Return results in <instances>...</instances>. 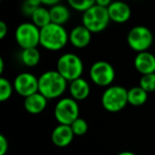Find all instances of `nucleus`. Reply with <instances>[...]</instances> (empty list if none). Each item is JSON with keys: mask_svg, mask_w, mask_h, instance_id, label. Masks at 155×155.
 Wrapping results in <instances>:
<instances>
[{"mask_svg": "<svg viewBox=\"0 0 155 155\" xmlns=\"http://www.w3.org/2000/svg\"><path fill=\"white\" fill-rule=\"evenodd\" d=\"M67 83L56 70L46 71L38 78V93L47 99H56L65 93Z\"/></svg>", "mask_w": 155, "mask_h": 155, "instance_id": "obj_1", "label": "nucleus"}, {"mask_svg": "<svg viewBox=\"0 0 155 155\" xmlns=\"http://www.w3.org/2000/svg\"><path fill=\"white\" fill-rule=\"evenodd\" d=\"M69 34L63 26L50 24L41 29V45L50 51H58L67 45Z\"/></svg>", "mask_w": 155, "mask_h": 155, "instance_id": "obj_2", "label": "nucleus"}, {"mask_svg": "<svg viewBox=\"0 0 155 155\" xmlns=\"http://www.w3.org/2000/svg\"><path fill=\"white\" fill-rule=\"evenodd\" d=\"M83 62L74 53H65L61 55L56 63V71L67 82L80 79L83 73Z\"/></svg>", "mask_w": 155, "mask_h": 155, "instance_id": "obj_3", "label": "nucleus"}, {"mask_svg": "<svg viewBox=\"0 0 155 155\" xmlns=\"http://www.w3.org/2000/svg\"><path fill=\"white\" fill-rule=\"evenodd\" d=\"M102 106L110 113H118L127 106V89L119 85H112L107 87L102 94Z\"/></svg>", "mask_w": 155, "mask_h": 155, "instance_id": "obj_4", "label": "nucleus"}, {"mask_svg": "<svg viewBox=\"0 0 155 155\" xmlns=\"http://www.w3.org/2000/svg\"><path fill=\"white\" fill-rule=\"evenodd\" d=\"M110 21L108 11L96 3L93 8L85 12L82 17V25L91 33H99L107 28Z\"/></svg>", "mask_w": 155, "mask_h": 155, "instance_id": "obj_5", "label": "nucleus"}, {"mask_svg": "<svg viewBox=\"0 0 155 155\" xmlns=\"http://www.w3.org/2000/svg\"><path fill=\"white\" fill-rule=\"evenodd\" d=\"M80 108L79 104L72 98H63L54 107V117L58 124L71 125L79 117Z\"/></svg>", "mask_w": 155, "mask_h": 155, "instance_id": "obj_6", "label": "nucleus"}, {"mask_svg": "<svg viewBox=\"0 0 155 155\" xmlns=\"http://www.w3.org/2000/svg\"><path fill=\"white\" fill-rule=\"evenodd\" d=\"M15 39L22 50L36 48L41 44V29L33 22H22L16 29Z\"/></svg>", "mask_w": 155, "mask_h": 155, "instance_id": "obj_7", "label": "nucleus"}, {"mask_svg": "<svg viewBox=\"0 0 155 155\" xmlns=\"http://www.w3.org/2000/svg\"><path fill=\"white\" fill-rule=\"evenodd\" d=\"M127 45L137 53L148 51L153 44V34L149 28L144 26H136L130 30L127 34Z\"/></svg>", "mask_w": 155, "mask_h": 155, "instance_id": "obj_8", "label": "nucleus"}, {"mask_svg": "<svg viewBox=\"0 0 155 155\" xmlns=\"http://www.w3.org/2000/svg\"><path fill=\"white\" fill-rule=\"evenodd\" d=\"M115 69L110 63L106 61H97L89 69V77L96 85L101 87H110L115 80Z\"/></svg>", "mask_w": 155, "mask_h": 155, "instance_id": "obj_9", "label": "nucleus"}, {"mask_svg": "<svg viewBox=\"0 0 155 155\" xmlns=\"http://www.w3.org/2000/svg\"><path fill=\"white\" fill-rule=\"evenodd\" d=\"M14 89L25 99L38 93V79L30 72L19 73L13 83Z\"/></svg>", "mask_w": 155, "mask_h": 155, "instance_id": "obj_10", "label": "nucleus"}, {"mask_svg": "<svg viewBox=\"0 0 155 155\" xmlns=\"http://www.w3.org/2000/svg\"><path fill=\"white\" fill-rule=\"evenodd\" d=\"M74 134L71 130L70 125L65 124H58L55 127L52 131L51 134V140L54 146L58 148H65L68 147L72 142Z\"/></svg>", "mask_w": 155, "mask_h": 155, "instance_id": "obj_11", "label": "nucleus"}, {"mask_svg": "<svg viewBox=\"0 0 155 155\" xmlns=\"http://www.w3.org/2000/svg\"><path fill=\"white\" fill-rule=\"evenodd\" d=\"M134 66L142 75L155 73V55L149 51L137 53L134 58Z\"/></svg>", "mask_w": 155, "mask_h": 155, "instance_id": "obj_12", "label": "nucleus"}, {"mask_svg": "<svg viewBox=\"0 0 155 155\" xmlns=\"http://www.w3.org/2000/svg\"><path fill=\"white\" fill-rule=\"evenodd\" d=\"M108 15L112 21L117 24H123L127 22L131 17V8L129 5L122 1H114L110 3V5L107 9Z\"/></svg>", "mask_w": 155, "mask_h": 155, "instance_id": "obj_13", "label": "nucleus"}, {"mask_svg": "<svg viewBox=\"0 0 155 155\" xmlns=\"http://www.w3.org/2000/svg\"><path fill=\"white\" fill-rule=\"evenodd\" d=\"M91 35L93 33L85 28L83 25L81 26H77L70 31L69 33V41L70 44L75 48L82 49L89 45L91 41Z\"/></svg>", "mask_w": 155, "mask_h": 155, "instance_id": "obj_14", "label": "nucleus"}, {"mask_svg": "<svg viewBox=\"0 0 155 155\" xmlns=\"http://www.w3.org/2000/svg\"><path fill=\"white\" fill-rule=\"evenodd\" d=\"M69 93L72 99L75 101H82L85 100L91 94V86H89L88 82L85 79L80 78L77 80L72 81L69 84Z\"/></svg>", "mask_w": 155, "mask_h": 155, "instance_id": "obj_15", "label": "nucleus"}, {"mask_svg": "<svg viewBox=\"0 0 155 155\" xmlns=\"http://www.w3.org/2000/svg\"><path fill=\"white\" fill-rule=\"evenodd\" d=\"M47 98L44 97L41 94L36 93L25 99L24 106L29 114L38 115L45 110L46 106H47Z\"/></svg>", "mask_w": 155, "mask_h": 155, "instance_id": "obj_16", "label": "nucleus"}, {"mask_svg": "<svg viewBox=\"0 0 155 155\" xmlns=\"http://www.w3.org/2000/svg\"><path fill=\"white\" fill-rule=\"evenodd\" d=\"M50 10V16H51V22L52 24L58 25V26H63L69 20L70 17V12L69 9L64 5H58L52 7Z\"/></svg>", "mask_w": 155, "mask_h": 155, "instance_id": "obj_17", "label": "nucleus"}, {"mask_svg": "<svg viewBox=\"0 0 155 155\" xmlns=\"http://www.w3.org/2000/svg\"><path fill=\"white\" fill-rule=\"evenodd\" d=\"M148 100V93L140 86L132 87L127 91V102L133 106H141Z\"/></svg>", "mask_w": 155, "mask_h": 155, "instance_id": "obj_18", "label": "nucleus"}, {"mask_svg": "<svg viewBox=\"0 0 155 155\" xmlns=\"http://www.w3.org/2000/svg\"><path fill=\"white\" fill-rule=\"evenodd\" d=\"M32 22L39 29H43L51 24V16H50V10L44 5H41L31 17Z\"/></svg>", "mask_w": 155, "mask_h": 155, "instance_id": "obj_19", "label": "nucleus"}, {"mask_svg": "<svg viewBox=\"0 0 155 155\" xmlns=\"http://www.w3.org/2000/svg\"><path fill=\"white\" fill-rule=\"evenodd\" d=\"M20 61L24 65L28 67H34L41 61V53L36 48L25 49L20 53Z\"/></svg>", "mask_w": 155, "mask_h": 155, "instance_id": "obj_20", "label": "nucleus"}, {"mask_svg": "<svg viewBox=\"0 0 155 155\" xmlns=\"http://www.w3.org/2000/svg\"><path fill=\"white\" fill-rule=\"evenodd\" d=\"M68 5H70L71 9L79 12H83V14H84L85 12H87L91 8H93L96 5V1H94V0H69Z\"/></svg>", "mask_w": 155, "mask_h": 155, "instance_id": "obj_21", "label": "nucleus"}, {"mask_svg": "<svg viewBox=\"0 0 155 155\" xmlns=\"http://www.w3.org/2000/svg\"><path fill=\"white\" fill-rule=\"evenodd\" d=\"M13 89L14 86L11 84V82L5 78H1L0 79V101L5 102L10 99L13 94Z\"/></svg>", "mask_w": 155, "mask_h": 155, "instance_id": "obj_22", "label": "nucleus"}, {"mask_svg": "<svg viewBox=\"0 0 155 155\" xmlns=\"http://www.w3.org/2000/svg\"><path fill=\"white\" fill-rule=\"evenodd\" d=\"M139 86L148 94L155 91V73L141 75L139 80Z\"/></svg>", "mask_w": 155, "mask_h": 155, "instance_id": "obj_23", "label": "nucleus"}, {"mask_svg": "<svg viewBox=\"0 0 155 155\" xmlns=\"http://www.w3.org/2000/svg\"><path fill=\"white\" fill-rule=\"evenodd\" d=\"M41 5V0H28V1H26V2L22 3L21 12H22L24 15L32 17V15L34 14V12L36 11Z\"/></svg>", "mask_w": 155, "mask_h": 155, "instance_id": "obj_24", "label": "nucleus"}, {"mask_svg": "<svg viewBox=\"0 0 155 155\" xmlns=\"http://www.w3.org/2000/svg\"><path fill=\"white\" fill-rule=\"evenodd\" d=\"M70 127L74 136H83L88 130V124L83 118H78Z\"/></svg>", "mask_w": 155, "mask_h": 155, "instance_id": "obj_25", "label": "nucleus"}, {"mask_svg": "<svg viewBox=\"0 0 155 155\" xmlns=\"http://www.w3.org/2000/svg\"><path fill=\"white\" fill-rule=\"evenodd\" d=\"M9 150V141L5 136L0 135V155H5Z\"/></svg>", "mask_w": 155, "mask_h": 155, "instance_id": "obj_26", "label": "nucleus"}, {"mask_svg": "<svg viewBox=\"0 0 155 155\" xmlns=\"http://www.w3.org/2000/svg\"><path fill=\"white\" fill-rule=\"evenodd\" d=\"M8 33V26L5 21H0V39H3Z\"/></svg>", "mask_w": 155, "mask_h": 155, "instance_id": "obj_27", "label": "nucleus"}, {"mask_svg": "<svg viewBox=\"0 0 155 155\" xmlns=\"http://www.w3.org/2000/svg\"><path fill=\"white\" fill-rule=\"evenodd\" d=\"M58 0H41V5H44V7H49L50 9H51L52 7H54V5H58Z\"/></svg>", "mask_w": 155, "mask_h": 155, "instance_id": "obj_28", "label": "nucleus"}, {"mask_svg": "<svg viewBox=\"0 0 155 155\" xmlns=\"http://www.w3.org/2000/svg\"><path fill=\"white\" fill-rule=\"evenodd\" d=\"M96 3H97L98 5H100V7L108 9V7H110L112 2H110V0H98V1H96Z\"/></svg>", "mask_w": 155, "mask_h": 155, "instance_id": "obj_29", "label": "nucleus"}, {"mask_svg": "<svg viewBox=\"0 0 155 155\" xmlns=\"http://www.w3.org/2000/svg\"><path fill=\"white\" fill-rule=\"evenodd\" d=\"M118 155H137L136 153L131 152V151H123V152H120Z\"/></svg>", "mask_w": 155, "mask_h": 155, "instance_id": "obj_30", "label": "nucleus"}, {"mask_svg": "<svg viewBox=\"0 0 155 155\" xmlns=\"http://www.w3.org/2000/svg\"><path fill=\"white\" fill-rule=\"evenodd\" d=\"M3 69H5V63L2 58H0V73L3 72Z\"/></svg>", "mask_w": 155, "mask_h": 155, "instance_id": "obj_31", "label": "nucleus"}]
</instances>
